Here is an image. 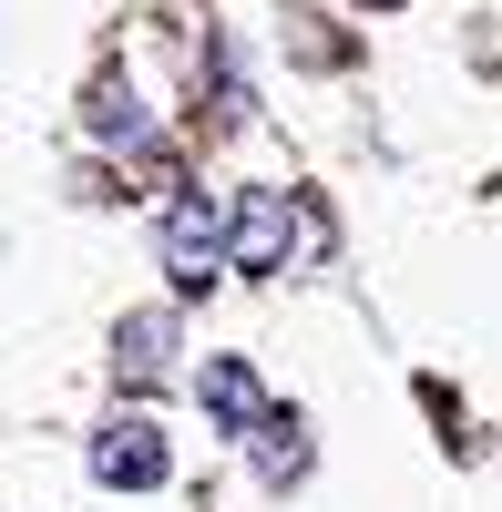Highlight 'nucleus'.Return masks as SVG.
I'll use <instances>...</instances> for the list:
<instances>
[{
	"mask_svg": "<svg viewBox=\"0 0 502 512\" xmlns=\"http://www.w3.org/2000/svg\"><path fill=\"white\" fill-rule=\"evenodd\" d=\"M82 472H93L103 492H164V482H175V441H164V420L123 410V420H103V431H93Z\"/></svg>",
	"mask_w": 502,
	"mask_h": 512,
	"instance_id": "obj_1",
	"label": "nucleus"
},
{
	"mask_svg": "<svg viewBox=\"0 0 502 512\" xmlns=\"http://www.w3.org/2000/svg\"><path fill=\"white\" fill-rule=\"evenodd\" d=\"M298 195H277V185H246L236 205H226V267H246V277H277L287 256H298Z\"/></svg>",
	"mask_w": 502,
	"mask_h": 512,
	"instance_id": "obj_2",
	"label": "nucleus"
},
{
	"mask_svg": "<svg viewBox=\"0 0 502 512\" xmlns=\"http://www.w3.org/2000/svg\"><path fill=\"white\" fill-rule=\"evenodd\" d=\"M164 256H175V287L185 297H205L226 277V216L205 195H175V216H164Z\"/></svg>",
	"mask_w": 502,
	"mask_h": 512,
	"instance_id": "obj_3",
	"label": "nucleus"
},
{
	"mask_svg": "<svg viewBox=\"0 0 502 512\" xmlns=\"http://www.w3.org/2000/svg\"><path fill=\"white\" fill-rule=\"evenodd\" d=\"M175 338H185L175 308H134V318L113 328V379H123V390H154V379L175 369Z\"/></svg>",
	"mask_w": 502,
	"mask_h": 512,
	"instance_id": "obj_4",
	"label": "nucleus"
},
{
	"mask_svg": "<svg viewBox=\"0 0 502 512\" xmlns=\"http://www.w3.org/2000/svg\"><path fill=\"white\" fill-rule=\"evenodd\" d=\"M236 441L257 451V482H277V492L308 472V420H298V410H257V420H246Z\"/></svg>",
	"mask_w": 502,
	"mask_h": 512,
	"instance_id": "obj_5",
	"label": "nucleus"
},
{
	"mask_svg": "<svg viewBox=\"0 0 502 512\" xmlns=\"http://www.w3.org/2000/svg\"><path fill=\"white\" fill-rule=\"evenodd\" d=\"M205 410H216L226 431H246V420L267 410V390H257V369H246V359H216V369H205Z\"/></svg>",
	"mask_w": 502,
	"mask_h": 512,
	"instance_id": "obj_6",
	"label": "nucleus"
},
{
	"mask_svg": "<svg viewBox=\"0 0 502 512\" xmlns=\"http://www.w3.org/2000/svg\"><path fill=\"white\" fill-rule=\"evenodd\" d=\"M93 134H103V144H134V134H144V113H134V93H123V72L93 82Z\"/></svg>",
	"mask_w": 502,
	"mask_h": 512,
	"instance_id": "obj_7",
	"label": "nucleus"
},
{
	"mask_svg": "<svg viewBox=\"0 0 502 512\" xmlns=\"http://www.w3.org/2000/svg\"><path fill=\"white\" fill-rule=\"evenodd\" d=\"M369 11H390V0H369Z\"/></svg>",
	"mask_w": 502,
	"mask_h": 512,
	"instance_id": "obj_8",
	"label": "nucleus"
}]
</instances>
